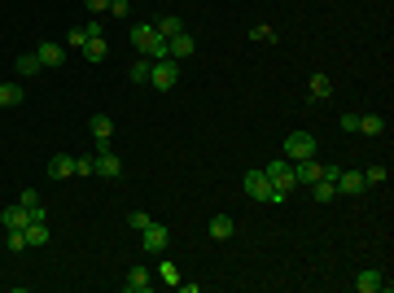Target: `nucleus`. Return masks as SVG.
Returning a JSON list of instances; mask_svg holds the SVG:
<instances>
[{"label":"nucleus","mask_w":394,"mask_h":293,"mask_svg":"<svg viewBox=\"0 0 394 293\" xmlns=\"http://www.w3.org/2000/svg\"><path fill=\"white\" fill-rule=\"evenodd\" d=\"M263 171H268V180H272L276 193H285V197L293 193V162H289V158H276V162H268Z\"/></svg>","instance_id":"nucleus-1"},{"label":"nucleus","mask_w":394,"mask_h":293,"mask_svg":"<svg viewBox=\"0 0 394 293\" xmlns=\"http://www.w3.org/2000/svg\"><path fill=\"white\" fill-rule=\"evenodd\" d=\"M175 79H180L175 57H162V61H154V70H149V88H158V92H171V88H175Z\"/></svg>","instance_id":"nucleus-2"},{"label":"nucleus","mask_w":394,"mask_h":293,"mask_svg":"<svg viewBox=\"0 0 394 293\" xmlns=\"http://www.w3.org/2000/svg\"><path fill=\"white\" fill-rule=\"evenodd\" d=\"M285 158H289V162L316 158V136H311V132H289V136H285Z\"/></svg>","instance_id":"nucleus-3"},{"label":"nucleus","mask_w":394,"mask_h":293,"mask_svg":"<svg viewBox=\"0 0 394 293\" xmlns=\"http://www.w3.org/2000/svg\"><path fill=\"white\" fill-rule=\"evenodd\" d=\"M167 246H171V232H167V227H162V223H149V227H140V250H145V254H162Z\"/></svg>","instance_id":"nucleus-4"},{"label":"nucleus","mask_w":394,"mask_h":293,"mask_svg":"<svg viewBox=\"0 0 394 293\" xmlns=\"http://www.w3.org/2000/svg\"><path fill=\"white\" fill-rule=\"evenodd\" d=\"M245 197H254V202H268L272 197V180H268V171H245Z\"/></svg>","instance_id":"nucleus-5"},{"label":"nucleus","mask_w":394,"mask_h":293,"mask_svg":"<svg viewBox=\"0 0 394 293\" xmlns=\"http://www.w3.org/2000/svg\"><path fill=\"white\" fill-rule=\"evenodd\" d=\"M88 132L96 140V149H110V140H114V119L110 114H92L88 119Z\"/></svg>","instance_id":"nucleus-6"},{"label":"nucleus","mask_w":394,"mask_h":293,"mask_svg":"<svg viewBox=\"0 0 394 293\" xmlns=\"http://www.w3.org/2000/svg\"><path fill=\"white\" fill-rule=\"evenodd\" d=\"M36 57H40V66H44V70H57V66H66V44L44 40V44L36 48Z\"/></svg>","instance_id":"nucleus-7"},{"label":"nucleus","mask_w":394,"mask_h":293,"mask_svg":"<svg viewBox=\"0 0 394 293\" xmlns=\"http://www.w3.org/2000/svg\"><path fill=\"white\" fill-rule=\"evenodd\" d=\"M324 175V162H316V158H298L293 162V184H316Z\"/></svg>","instance_id":"nucleus-8"},{"label":"nucleus","mask_w":394,"mask_h":293,"mask_svg":"<svg viewBox=\"0 0 394 293\" xmlns=\"http://www.w3.org/2000/svg\"><path fill=\"white\" fill-rule=\"evenodd\" d=\"M127 40H131V48H136V53H149V48H154L162 36L154 31V22H140V27H131V36H127Z\"/></svg>","instance_id":"nucleus-9"},{"label":"nucleus","mask_w":394,"mask_h":293,"mask_svg":"<svg viewBox=\"0 0 394 293\" xmlns=\"http://www.w3.org/2000/svg\"><path fill=\"white\" fill-rule=\"evenodd\" d=\"M92 175H105V180H119V175H123V158L114 153V149H101V153H96V171H92Z\"/></svg>","instance_id":"nucleus-10"},{"label":"nucleus","mask_w":394,"mask_h":293,"mask_svg":"<svg viewBox=\"0 0 394 293\" xmlns=\"http://www.w3.org/2000/svg\"><path fill=\"white\" fill-rule=\"evenodd\" d=\"M355 289H359V293H381V289H390V280H386L377 267H364V271L355 276Z\"/></svg>","instance_id":"nucleus-11"},{"label":"nucleus","mask_w":394,"mask_h":293,"mask_svg":"<svg viewBox=\"0 0 394 293\" xmlns=\"http://www.w3.org/2000/svg\"><path fill=\"white\" fill-rule=\"evenodd\" d=\"M333 184H337V193H346V197H359V193L368 188V180H364V171H342V175H337Z\"/></svg>","instance_id":"nucleus-12"},{"label":"nucleus","mask_w":394,"mask_h":293,"mask_svg":"<svg viewBox=\"0 0 394 293\" xmlns=\"http://www.w3.org/2000/svg\"><path fill=\"white\" fill-rule=\"evenodd\" d=\"M0 223H5V232H13V227H18V232H22V227L31 223V210L18 202V206H5V210H0Z\"/></svg>","instance_id":"nucleus-13"},{"label":"nucleus","mask_w":394,"mask_h":293,"mask_svg":"<svg viewBox=\"0 0 394 293\" xmlns=\"http://www.w3.org/2000/svg\"><path fill=\"white\" fill-rule=\"evenodd\" d=\"M123 289H127V293H149V289H154V276L145 271V267H131L127 280H123Z\"/></svg>","instance_id":"nucleus-14"},{"label":"nucleus","mask_w":394,"mask_h":293,"mask_svg":"<svg viewBox=\"0 0 394 293\" xmlns=\"http://www.w3.org/2000/svg\"><path fill=\"white\" fill-rule=\"evenodd\" d=\"M48 175H53V180H71V175H75V158L71 153H53V158H48Z\"/></svg>","instance_id":"nucleus-15"},{"label":"nucleus","mask_w":394,"mask_h":293,"mask_svg":"<svg viewBox=\"0 0 394 293\" xmlns=\"http://www.w3.org/2000/svg\"><path fill=\"white\" fill-rule=\"evenodd\" d=\"M22 236H27V246H48V241H53V232H48L44 219H31V223L22 227Z\"/></svg>","instance_id":"nucleus-16"},{"label":"nucleus","mask_w":394,"mask_h":293,"mask_svg":"<svg viewBox=\"0 0 394 293\" xmlns=\"http://www.w3.org/2000/svg\"><path fill=\"white\" fill-rule=\"evenodd\" d=\"M311 101H328V96H333V79H328L324 70H316V75H311Z\"/></svg>","instance_id":"nucleus-17"},{"label":"nucleus","mask_w":394,"mask_h":293,"mask_svg":"<svg viewBox=\"0 0 394 293\" xmlns=\"http://www.w3.org/2000/svg\"><path fill=\"white\" fill-rule=\"evenodd\" d=\"M167 48H171V57L180 61V57H193V53H197V40L180 31V36H171V40H167Z\"/></svg>","instance_id":"nucleus-18"},{"label":"nucleus","mask_w":394,"mask_h":293,"mask_svg":"<svg viewBox=\"0 0 394 293\" xmlns=\"http://www.w3.org/2000/svg\"><path fill=\"white\" fill-rule=\"evenodd\" d=\"M233 232H237L233 215H215V219H210V241H228Z\"/></svg>","instance_id":"nucleus-19"},{"label":"nucleus","mask_w":394,"mask_h":293,"mask_svg":"<svg viewBox=\"0 0 394 293\" xmlns=\"http://www.w3.org/2000/svg\"><path fill=\"white\" fill-rule=\"evenodd\" d=\"M27 101V92L18 84H0V110H13V105H22Z\"/></svg>","instance_id":"nucleus-20"},{"label":"nucleus","mask_w":394,"mask_h":293,"mask_svg":"<svg viewBox=\"0 0 394 293\" xmlns=\"http://www.w3.org/2000/svg\"><path fill=\"white\" fill-rule=\"evenodd\" d=\"M154 31H158V36H162V40H171V36H180V31H184V22H180V18H175V13H162V18L154 22Z\"/></svg>","instance_id":"nucleus-21"},{"label":"nucleus","mask_w":394,"mask_h":293,"mask_svg":"<svg viewBox=\"0 0 394 293\" xmlns=\"http://www.w3.org/2000/svg\"><path fill=\"white\" fill-rule=\"evenodd\" d=\"M13 70H18L22 79H36V75H40L44 66H40V57H36V53H22L18 61H13Z\"/></svg>","instance_id":"nucleus-22"},{"label":"nucleus","mask_w":394,"mask_h":293,"mask_svg":"<svg viewBox=\"0 0 394 293\" xmlns=\"http://www.w3.org/2000/svg\"><path fill=\"white\" fill-rule=\"evenodd\" d=\"M84 57H88V61H105V57H110V44H105V36H92V40L84 44Z\"/></svg>","instance_id":"nucleus-23"},{"label":"nucleus","mask_w":394,"mask_h":293,"mask_svg":"<svg viewBox=\"0 0 394 293\" xmlns=\"http://www.w3.org/2000/svg\"><path fill=\"white\" fill-rule=\"evenodd\" d=\"M18 202H22V206L31 210V219H44V215H48V210H44V202H40V193H36V188H27V193H22V197H18Z\"/></svg>","instance_id":"nucleus-24"},{"label":"nucleus","mask_w":394,"mask_h":293,"mask_svg":"<svg viewBox=\"0 0 394 293\" xmlns=\"http://www.w3.org/2000/svg\"><path fill=\"white\" fill-rule=\"evenodd\" d=\"M149 70H154V61L140 53V61H136V66L127 70V79H131V84H149Z\"/></svg>","instance_id":"nucleus-25"},{"label":"nucleus","mask_w":394,"mask_h":293,"mask_svg":"<svg viewBox=\"0 0 394 293\" xmlns=\"http://www.w3.org/2000/svg\"><path fill=\"white\" fill-rule=\"evenodd\" d=\"M359 132H364V136H381V132H386V123L377 119V114H359Z\"/></svg>","instance_id":"nucleus-26"},{"label":"nucleus","mask_w":394,"mask_h":293,"mask_svg":"<svg viewBox=\"0 0 394 293\" xmlns=\"http://www.w3.org/2000/svg\"><path fill=\"white\" fill-rule=\"evenodd\" d=\"M311 193H316V202H333L337 197V184L333 180H316V184H311Z\"/></svg>","instance_id":"nucleus-27"},{"label":"nucleus","mask_w":394,"mask_h":293,"mask_svg":"<svg viewBox=\"0 0 394 293\" xmlns=\"http://www.w3.org/2000/svg\"><path fill=\"white\" fill-rule=\"evenodd\" d=\"M158 276H162V285H171V289H180V271H175V263H167V258H162V267H158Z\"/></svg>","instance_id":"nucleus-28"},{"label":"nucleus","mask_w":394,"mask_h":293,"mask_svg":"<svg viewBox=\"0 0 394 293\" xmlns=\"http://www.w3.org/2000/svg\"><path fill=\"white\" fill-rule=\"evenodd\" d=\"M250 40H254V44H276V31H272L268 22H258V27L250 31Z\"/></svg>","instance_id":"nucleus-29"},{"label":"nucleus","mask_w":394,"mask_h":293,"mask_svg":"<svg viewBox=\"0 0 394 293\" xmlns=\"http://www.w3.org/2000/svg\"><path fill=\"white\" fill-rule=\"evenodd\" d=\"M127 223H131V227H136V232H140V227H149L154 219H149V210H131V215H127Z\"/></svg>","instance_id":"nucleus-30"},{"label":"nucleus","mask_w":394,"mask_h":293,"mask_svg":"<svg viewBox=\"0 0 394 293\" xmlns=\"http://www.w3.org/2000/svg\"><path fill=\"white\" fill-rule=\"evenodd\" d=\"M5 246H9L13 254H18V250H27V236L18 232V227H13V232H5Z\"/></svg>","instance_id":"nucleus-31"},{"label":"nucleus","mask_w":394,"mask_h":293,"mask_svg":"<svg viewBox=\"0 0 394 293\" xmlns=\"http://www.w3.org/2000/svg\"><path fill=\"white\" fill-rule=\"evenodd\" d=\"M66 44H71V48H84V44H88V31H84V27H71V36H66Z\"/></svg>","instance_id":"nucleus-32"},{"label":"nucleus","mask_w":394,"mask_h":293,"mask_svg":"<svg viewBox=\"0 0 394 293\" xmlns=\"http://www.w3.org/2000/svg\"><path fill=\"white\" fill-rule=\"evenodd\" d=\"M364 180H368V184H386V180H390V171H386V167H368V171H364Z\"/></svg>","instance_id":"nucleus-33"},{"label":"nucleus","mask_w":394,"mask_h":293,"mask_svg":"<svg viewBox=\"0 0 394 293\" xmlns=\"http://www.w3.org/2000/svg\"><path fill=\"white\" fill-rule=\"evenodd\" d=\"M337 123H342V132H346V136H351V132H359V114H351V110H346V114H342V119H337Z\"/></svg>","instance_id":"nucleus-34"},{"label":"nucleus","mask_w":394,"mask_h":293,"mask_svg":"<svg viewBox=\"0 0 394 293\" xmlns=\"http://www.w3.org/2000/svg\"><path fill=\"white\" fill-rule=\"evenodd\" d=\"M96 171V158H75V175H92Z\"/></svg>","instance_id":"nucleus-35"},{"label":"nucleus","mask_w":394,"mask_h":293,"mask_svg":"<svg viewBox=\"0 0 394 293\" xmlns=\"http://www.w3.org/2000/svg\"><path fill=\"white\" fill-rule=\"evenodd\" d=\"M84 5H88V13H92V18H101V13L110 9V0H84Z\"/></svg>","instance_id":"nucleus-36"},{"label":"nucleus","mask_w":394,"mask_h":293,"mask_svg":"<svg viewBox=\"0 0 394 293\" xmlns=\"http://www.w3.org/2000/svg\"><path fill=\"white\" fill-rule=\"evenodd\" d=\"M110 13H114V18H127L131 5H127V0H110Z\"/></svg>","instance_id":"nucleus-37"}]
</instances>
